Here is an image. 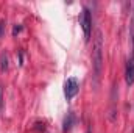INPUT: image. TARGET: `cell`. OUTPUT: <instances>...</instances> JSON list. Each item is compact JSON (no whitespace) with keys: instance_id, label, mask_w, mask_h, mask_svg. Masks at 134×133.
I'll return each instance as SVG.
<instances>
[{"instance_id":"1","label":"cell","mask_w":134,"mask_h":133,"mask_svg":"<svg viewBox=\"0 0 134 133\" xmlns=\"http://www.w3.org/2000/svg\"><path fill=\"white\" fill-rule=\"evenodd\" d=\"M92 67H94V78L95 86H98L101 77V67H103V34L97 30L94 38V47H92Z\"/></svg>"},{"instance_id":"2","label":"cell","mask_w":134,"mask_h":133,"mask_svg":"<svg viewBox=\"0 0 134 133\" xmlns=\"http://www.w3.org/2000/svg\"><path fill=\"white\" fill-rule=\"evenodd\" d=\"M80 24L83 27V32H84V39L89 41L91 39V33H92V16H91V11L87 8L83 9V13L80 16Z\"/></svg>"},{"instance_id":"3","label":"cell","mask_w":134,"mask_h":133,"mask_svg":"<svg viewBox=\"0 0 134 133\" xmlns=\"http://www.w3.org/2000/svg\"><path fill=\"white\" fill-rule=\"evenodd\" d=\"M78 89H80L78 80H76L75 77H70V78H67L66 83H64V96H66V99H67V100H72L75 96H76Z\"/></svg>"},{"instance_id":"4","label":"cell","mask_w":134,"mask_h":133,"mask_svg":"<svg viewBox=\"0 0 134 133\" xmlns=\"http://www.w3.org/2000/svg\"><path fill=\"white\" fill-rule=\"evenodd\" d=\"M125 80H126V85H130V86L134 83V53L130 57V60H128V63H126Z\"/></svg>"},{"instance_id":"5","label":"cell","mask_w":134,"mask_h":133,"mask_svg":"<svg viewBox=\"0 0 134 133\" xmlns=\"http://www.w3.org/2000/svg\"><path fill=\"white\" fill-rule=\"evenodd\" d=\"M73 124H75V116H73V113H69L67 117L64 119V132H69L73 127Z\"/></svg>"},{"instance_id":"6","label":"cell","mask_w":134,"mask_h":133,"mask_svg":"<svg viewBox=\"0 0 134 133\" xmlns=\"http://www.w3.org/2000/svg\"><path fill=\"white\" fill-rule=\"evenodd\" d=\"M6 67H8V58H6V55L3 53V55H2V70H5Z\"/></svg>"},{"instance_id":"7","label":"cell","mask_w":134,"mask_h":133,"mask_svg":"<svg viewBox=\"0 0 134 133\" xmlns=\"http://www.w3.org/2000/svg\"><path fill=\"white\" fill-rule=\"evenodd\" d=\"M3 110V86H0V111Z\"/></svg>"},{"instance_id":"8","label":"cell","mask_w":134,"mask_h":133,"mask_svg":"<svg viewBox=\"0 0 134 133\" xmlns=\"http://www.w3.org/2000/svg\"><path fill=\"white\" fill-rule=\"evenodd\" d=\"M22 30V27H14V30H13V34H17L19 32Z\"/></svg>"},{"instance_id":"9","label":"cell","mask_w":134,"mask_h":133,"mask_svg":"<svg viewBox=\"0 0 134 133\" xmlns=\"http://www.w3.org/2000/svg\"><path fill=\"white\" fill-rule=\"evenodd\" d=\"M2 34H3V21L0 22V36H2Z\"/></svg>"}]
</instances>
